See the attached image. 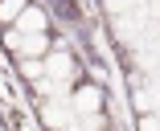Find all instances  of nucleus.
<instances>
[{"label":"nucleus","instance_id":"obj_1","mask_svg":"<svg viewBox=\"0 0 160 131\" xmlns=\"http://www.w3.org/2000/svg\"><path fill=\"white\" fill-rule=\"evenodd\" d=\"M99 107H103V94L94 90V86H82V90L74 94V111H78V115H94Z\"/></svg>","mask_w":160,"mask_h":131},{"label":"nucleus","instance_id":"obj_2","mask_svg":"<svg viewBox=\"0 0 160 131\" xmlns=\"http://www.w3.org/2000/svg\"><path fill=\"white\" fill-rule=\"evenodd\" d=\"M45 25H49V21H45L41 8H25V12H21V29H25V33H45Z\"/></svg>","mask_w":160,"mask_h":131},{"label":"nucleus","instance_id":"obj_3","mask_svg":"<svg viewBox=\"0 0 160 131\" xmlns=\"http://www.w3.org/2000/svg\"><path fill=\"white\" fill-rule=\"evenodd\" d=\"M45 49V33H29V37H21V53L25 57H37Z\"/></svg>","mask_w":160,"mask_h":131},{"label":"nucleus","instance_id":"obj_4","mask_svg":"<svg viewBox=\"0 0 160 131\" xmlns=\"http://www.w3.org/2000/svg\"><path fill=\"white\" fill-rule=\"evenodd\" d=\"M45 70L58 74V78H66V74H70V57H66V53H53V57L45 61Z\"/></svg>","mask_w":160,"mask_h":131},{"label":"nucleus","instance_id":"obj_5","mask_svg":"<svg viewBox=\"0 0 160 131\" xmlns=\"http://www.w3.org/2000/svg\"><path fill=\"white\" fill-rule=\"evenodd\" d=\"M25 12V0H0V17H4V21H17Z\"/></svg>","mask_w":160,"mask_h":131},{"label":"nucleus","instance_id":"obj_6","mask_svg":"<svg viewBox=\"0 0 160 131\" xmlns=\"http://www.w3.org/2000/svg\"><path fill=\"white\" fill-rule=\"evenodd\" d=\"M45 123H49V127H66V111H62L58 103H49V107H45Z\"/></svg>","mask_w":160,"mask_h":131},{"label":"nucleus","instance_id":"obj_7","mask_svg":"<svg viewBox=\"0 0 160 131\" xmlns=\"http://www.w3.org/2000/svg\"><path fill=\"white\" fill-rule=\"evenodd\" d=\"M21 70H25V78H41V74H45V61H37V57H25V66H21Z\"/></svg>","mask_w":160,"mask_h":131},{"label":"nucleus","instance_id":"obj_8","mask_svg":"<svg viewBox=\"0 0 160 131\" xmlns=\"http://www.w3.org/2000/svg\"><path fill=\"white\" fill-rule=\"evenodd\" d=\"M136 103H140V111H152V94H148V90H140V94H136Z\"/></svg>","mask_w":160,"mask_h":131},{"label":"nucleus","instance_id":"obj_9","mask_svg":"<svg viewBox=\"0 0 160 131\" xmlns=\"http://www.w3.org/2000/svg\"><path fill=\"white\" fill-rule=\"evenodd\" d=\"M107 8L111 12H123V8H132V0H107Z\"/></svg>","mask_w":160,"mask_h":131},{"label":"nucleus","instance_id":"obj_10","mask_svg":"<svg viewBox=\"0 0 160 131\" xmlns=\"http://www.w3.org/2000/svg\"><path fill=\"white\" fill-rule=\"evenodd\" d=\"M152 17H156V21H160V0H152Z\"/></svg>","mask_w":160,"mask_h":131},{"label":"nucleus","instance_id":"obj_11","mask_svg":"<svg viewBox=\"0 0 160 131\" xmlns=\"http://www.w3.org/2000/svg\"><path fill=\"white\" fill-rule=\"evenodd\" d=\"M156 37H160V33H156Z\"/></svg>","mask_w":160,"mask_h":131}]
</instances>
